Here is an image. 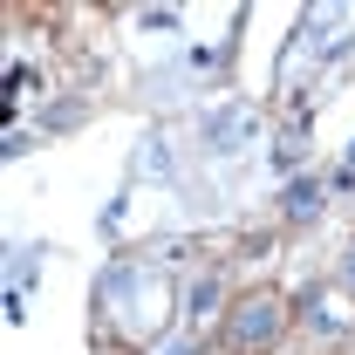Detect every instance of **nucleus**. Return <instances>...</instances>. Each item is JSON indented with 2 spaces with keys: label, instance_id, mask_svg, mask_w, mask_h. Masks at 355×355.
I'll use <instances>...</instances> for the list:
<instances>
[{
  "label": "nucleus",
  "instance_id": "nucleus-1",
  "mask_svg": "<svg viewBox=\"0 0 355 355\" xmlns=\"http://www.w3.org/2000/svg\"><path fill=\"white\" fill-rule=\"evenodd\" d=\"M273 335H280V301H266V294L239 301V314L225 321V342H232L239 355H253V349H273Z\"/></svg>",
  "mask_w": 355,
  "mask_h": 355
},
{
  "label": "nucleus",
  "instance_id": "nucleus-2",
  "mask_svg": "<svg viewBox=\"0 0 355 355\" xmlns=\"http://www.w3.org/2000/svg\"><path fill=\"white\" fill-rule=\"evenodd\" d=\"M253 130H260V116H253V110H225V116L205 123V150H239Z\"/></svg>",
  "mask_w": 355,
  "mask_h": 355
},
{
  "label": "nucleus",
  "instance_id": "nucleus-3",
  "mask_svg": "<svg viewBox=\"0 0 355 355\" xmlns=\"http://www.w3.org/2000/svg\"><path fill=\"white\" fill-rule=\"evenodd\" d=\"M321 212V178H294L287 184V219H314Z\"/></svg>",
  "mask_w": 355,
  "mask_h": 355
},
{
  "label": "nucleus",
  "instance_id": "nucleus-4",
  "mask_svg": "<svg viewBox=\"0 0 355 355\" xmlns=\"http://www.w3.org/2000/svg\"><path fill=\"white\" fill-rule=\"evenodd\" d=\"M184 308H191V321H205V314L219 308V280H212V273H205V280H191V287H184Z\"/></svg>",
  "mask_w": 355,
  "mask_h": 355
},
{
  "label": "nucleus",
  "instance_id": "nucleus-5",
  "mask_svg": "<svg viewBox=\"0 0 355 355\" xmlns=\"http://www.w3.org/2000/svg\"><path fill=\"white\" fill-rule=\"evenodd\" d=\"M137 171H150V178H171V157H164V137H144V150H137Z\"/></svg>",
  "mask_w": 355,
  "mask_h": 355
},
{
  "label": "nucleus",
  "instance_id": "nucleus-6",
  "mask_svg": "<svg viewBox=\"0 0 355 355\" xmlns=\"http://www.w3.org/2000/svg\"><path fill=\"white\" fill-rule=\"evenodd\" d=\"M308 321H321V335H335L349 314H335V301H314V294H308Z\"/></svg>",
  "mask_w": 355,
  "mask_h": 355
},
{
  "label": "nucleus",
  "instance_id": "nucleus-7",
  "mask_svg": "<svg viewBox=\"0 0 355 355\" xmlns=\"http://www.w3.org/2000/svg\"><path fill=\"white\" fill-rule=\"evenodd\" d=\"M349 287H355V253H349Z\"/></svg>",
  "mask_w": 355,
  "mask_h": 355
},
{
  "label": "nucleus",
  "instance_id": "nucleus-8",
  "mask_svg": "<svg viewBox=\"0 0 355 355\" xmlns=\"http://www.w3.org/2000/svg\"><path fill=\"white\" fill-rule=\"evenodd\" d=\"M349 164H355V150H349Z\"/></svg>",
  "mask_w": 355,
  "mask_h": 355
}]
</instances>
